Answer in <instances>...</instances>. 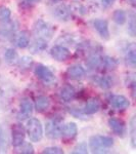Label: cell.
<instances>
[{"label": "cell", "mask_w": 136, "mask_h": 154, "mask_svg": "<svg viewBox=\"0 0 136 154\" xmlns=\"http://www.w3.org/2000/svg\"><path fill=\"white\" fill-rule=\"evenodd\" d=\"M115 1L116 0H101V5H102V7H105V8H108V7L113 5Z\"/></svg>", "instance_id": "cell-36"}, {"label": "cell", "mask_w": 136, "mask_h": 154, "mask_svg": "<svg viewBox=\"0 0 136 154\" xmlns=\"http://www.w3.org/2000/svg\"><path fill=\"white\" fill-rule=\"evenodd\" d=\"M125 61L130 67L134 68L136 65V49L134 44H130V46H128V48L126 49L125 54Z\"/></svg>", "instance_id": "cell-20"}, {"label": "cell", "mask_w": 136, "mask_h": 154, "mask_svg": "<svg viewBox=\"0 0 136 154\" xmlns=\"http://www.w3.org/2000/svg\"><path fill=\"white\" fill-rule=\"evenodd\" d=\"M51 1H53V2H58V1H61V0H51Z\"/></svg>", "instance_id": "cell-37"}, {"label": "cell", "mask_w": 136, "mask_h": 154, "mask_svg": "<svg viewBox=\"0 0 136 154\" xmlns=\"http://www.w3.org/2000/svg\"><path fill=\"white\" fill-rule=\"evenodd\" d=\"M34 72H35V75L45 83H51L55 80V76L52 73V71L49 68H47L46 66L37 65L35 67Z\"/></svg>", "instance_id": "cell-7"}, {"label": "cell", "mask_w": 136, "mask_h": 154, "mask_svg": "<svg viewBox=\"0 0 136 154\" xmlns=\"http://www.w3.org/2000/svg\"><path fill=\"white\" fill-rule=\"evenodd\" d=\"M86 71L82 66L80 65H73L69 67L67 70V76L72 80H80L85 77Z\"/></svg>", "instance_id": "cell-12"}, {"label": "cell", "mask_w": 136, "mask_h": 154, "mask_svg": "<svg viewBox=\"0 0 136 154\" xmlns=\"http://www.w3.org/2000/svg\"><path fill=\"white\" fill-rule=\"evenodd\" d=\"M108 125L112 128V131L116 135L120 136V137H124L126 134V126L125 123L122 120L115 117H112L108 119Z\"/></svg>", "instance_id": "cell-15"}, {"label": "cell", "mask_w": 136, "mask_h": 154, "mask_svg": "<svg viewBox=\"0 0 136 154\" xmlns=\"http://www.w3.org/2000/svg\"><path fill=\"white\" fill-rule=\"evenodd\" d=\"M128 33L131 36H135V32H136V23H135V14H131L130 17L128 18V28H127Z\"/></svg>", "instance_id": "cell-31"}, {"label": "cell", "mask_w": 136, "mask_h": 154, "mask_svg": "<svg viewBox=\"0 0 136 154\" xmlns=\"http://www.w3.org/2000/svg\"><path fill=\"white\" fill-rule=\"evenodd\" d=\"M52 14L58 21L67 22L72 18V8L65 3L58 4L52 8Z\"/></svg>", "instance_id": "cell-5"}, {"label": "cell", "mask_w": 136, "mask_h": 154, "mask_svg": "<svg viewBox=\"0 0 136 154\" xmlns=\"http://www.w3.org/2000/svg\"><path fill=\"white\" fill-rule=\"evenodd\" d=\"M26 131L32 142H40L43 137V128L41 121L37 118H30L27 122Z\"/></svg>", "instance_id": "cell-2"}, {"label": "cell", "mask_w": 136, "mask_h": 154, "mask_svg": "<svg viewBox=\"0 0 136 154\" xmlns=\"http://www.w3.org/2000/svg\"><path fill=\"white\" fill-rule=\"evenodd\" d=\"M11 17V11L8 7L6 6H0V22L1 23H5L9 21Z\"/></svg>", "instance_id": "cell-30"}, {"label": "cell", "mask_w": 136, "mask_h": 154, "mask_svg": "<svg viewBox=\"0 0 136 154\" xmlns=\"http://www.w3.org/2000/svg\"><path fill=\"white\" fill-rule=\"evenodd\" d=\"M96 84L99 86L100 88L102 89H108L113 86V78L108 75H103V76H99L96 78Z\"/></svg>", "instance_id": "cell-22"}, {"label": "cell", "mask_w": 136, "mask_h": 154, "mask_svg": "<svg viewBox=\"0 0 136 154\" xmlns=\"http://www.w3.org/2000/svg\"><path fill=\"white\" fill-rule=\"evenodd\" d=\"M19 153H25V154H33L34 153V148L32 146V144L28 142H24L22 145L19 146Z\"/></svg>", "instance_id": "cell-32"}, {"label": "cell", "mask_w": 136, "mask_h": 154, "mask_svg": "<svg viewBox=\"0 0 136 154\" xmlns=\"http://www.w3.org/2000/svg\"><path fill=\"white\" fill-rule=\"evenodd\" d=\"M34 110V105L32 101L29 98H24L19 103V112L18 117L19 120H24L26 118H29L32 115Z\"/></svg>", "instance_id": "cell-8"}, {"label": "cell", "mask_w": 136, "mask_h": 154, "mask_svg": "<svg viewBox=\"0 0 136 154\" xmlns=\"http://www.w3.org/2000/svg\"><path fill=\"white\" fill-rule=\"evenodd\" d=\"M50 56L58 62H65L68 61L71 58V51L66 46L61 45V44H56L51 48L50 49Z\"/></svg>", "instance_id": "cell-6"}, {"label": "cell", "mask_w": 136, "mask_h": 154, "mask_svg": "<svg viewBox=\"0 0 136 154\" xmlns=\"http://www.w3.org/2000/svg\"><path fill=\"white\" fill-rule=\"evenodd\" d=\"M78 134V128L75 122H69L66 125H63L61 128V137L66 140H73Z\"/></svg>", "instance_id": "cell-17"}, {"label": "cell", "mask_w": 136, "mask_h": 154, "mask_svg": "<svg viewBox=\"0 0 136 154\" xmlns=\"http://www.w3.org/2000/svg\"><path fill=\"white\" fill-rule=\"evenodd\" d=\"M4 60L8 64H16L19 60L18 53L13 48H7L4 53Z\"/></svg>", "instance_id": "cell-27"}, {"label": "cell", "mask_w": 136, "mask_h": 154, "mask_svg": "<svg viewBox=\"0 0 136 154\" xmlns=\"http://www.w3.org/2000/svg\"><path fill=\"white\" fill-rule=\"evenodd\" d=\"M101 61H102V57L99 56V54H95L90 56L86 62V65L88 66L89 69H96V68H99L101 67Z\"/></svg>", "instance_id": "cell-23"}, {"label": "cell", "mask_w": 136, "mask_h": 154, "mask_svg": "<svg viewBox=\"0 0 136 154\" xmlns=\"http://www.w3.org/2000/svg\"><path fill=\"white\" fill-rule=\"evenodd\" d=\"M73 153L74 154H77V153H88V149H87V144L85 142H82V143H79L73 150Z\"/></svg>", "instance_id": "cell-33"}, {"label": "cell", "mask_w": 136, "mask_h": 154, "mask_svg": "<svg viewBox=\"0 0 136 154\" xmlns=\"http://www.w3.org/2000/svg\"><path fill=\"white\" fill-rule=\"evenodd\" d=\"M92 25L93 28L96 30V32L101 38L105 39V40L110 38V30H108V21L103 19H96L94 21H92Z\"/></svg>", "instance_id": "cell-9"}, {"label": "cell", "mask_w": 136, "mask_h": 154, "mask_svg": "<svg viewBox=\"0 0 136 154\" xmlns=\"http://www.w3.org/2000/svg\"><path fill=\"white\" fill-rule=\"evenodd\" d=\"M2 27L0 28V34L3 36L10 35L13 34L16 30V22H12V21H7L5 23H2Z\"/></svg>", "instance_id": "cell-21"}, {"label": "cell", "mask_w": 136, "mask_h": 154, "mask_svg": "<svg viewBox=\"0 0 136 154\" xmlns=\"http://www.w3.org/2000/svg\"><path fill=\"white\" fill-rule=\"evenodd\" d=\"M43 153H47V154H63L64 150L59 147H47L43 150Z\"/></svg>", "instance_id": "cell-34"}, {"label": "cell", "mask_w": 136, "mask_h": 154, "mask_svg": "<svg viewBox=\"0 0 136 154\" xmlns=\"http://www.w3.org/2000/svg\"><path fill=\"white\" fill-rule=\"evenodd\" d=\"M8 148V136L6 130L0 125V152H5Z\"/></svg>", "instance_id": "cell-24"}, {"label": "cell", "mask_w": 136, "mask_h": 154, "mask_svg": "<svg viewBox=\"0 0 136 154\" xmlns=\"http://www.w3.org/2000/svg\"><path fill=\"white\" fill-rule=\"evenodd\" d=\"M50 106V99L46 96H39L35 100V109L38 112H44Z\"/></svg>", "instance_id": "cell-19"}, {"label": "cell", "mask_w": 136, "mask_h": 154, "mask_svg": "<svg viewBox=\"0 0 136 154\" xmlns=\"http://www.w3.org/2000/svg\"><path fill=\"white\" fill-rule=\"evenodd\" d=\"M39 1H40V0H22L21 6L24 7V8H31V7H33L36 3H38Z\"/></svg>", "instance_id": "cell-35"}, {"label": "cell", "mask_w": 136, "mask_h": 154, "mask_svg": "<svg viewBox=\"0 0 136 154\" xmlns=\"http://www.w3.org/2000/svg\"><path fill=\"white\" fill-rule=\"evenodd\" d=\"M13 36V42L16 44V46H18L19 48H28L29 43H30V36L28 34V32L26 31H22L19 33H16L14 32L12 34Z\"/></svg>", "instance_id": "cell-13"}, {"label": "cell", "mask_w": 136, "mask_h": 154, "mask_svg": "<svg viewBox=\"0 0 136 154\" xmlns=\"http://www.w3.org/2000/svg\"><path fill=\"white\" fill-rule=\"evenodd\" d=\"M110 103L114 108L118 110H126L130 106V102L125 96L115 95L110 98Z\"/></svg>", "instance_id": "cell-10"}, {"label": "cell", "mask_w": 136, "mask_h": 154, "mask_svg": "<svg viewBox=\"0 0 136 154\" xmlns=\"http://www.w3.org/2000/svg\"><path fill=\"white\" fill-rule=\"evenodd\" d=\"M29 48L32 54H40L47 48V40L42 38H37L33 42L29 43Z\"/></svg>", "instance_id": "cell-18"}, {"label": "cell", "mask_w": 136, "mask_h": 154, "mask_svg": "<svg viewBox=\"0 0 136 154\" xmlns=\"http://www.w3.org/2000/svg\"><path fill=\"white\" fill-rule=\"evenodd\" d=\"M113 20L117 25H124L127 21V14L123 9H117L113 14Z\"/></svg>", "instance_id": "cell-26"}, {"label": "cell", "mask_w": 136, "mask_h": 154, "mask_svg": "<svg viewBox=\"0 0 136 154\" xmlns=\"http://www.w3.org/2000/svg\"><path fill=\"white\" fill-rule=\"evenodd\" d=\"M33 32L37 38H42L48 40L50 39L55 32V28H53L50 24L43 20H38L35 22L33 26Z\"/></svg>", "instance_id": "cell-3"}, {"label": "cell", "mask_w": 136, "mask_h": 154, "mask_svg": "<svg viewBox=\"0 0 136 154\" xmlns=\"http://www.w3.org/2000/svg\"><path fill=\"white\" fill-rule=\"evenodd\" d=\"M114 146V139L108 136L95 135L89 139V147L92 153H107Z\"/></svg>", "instance_id": "cell-1"}, {"label": "cell", "mask_w": 136, "mask_h": 154, "mask_svg": "<svg viewBox=\"0 0 136 154\" xmlns=\"http://www.w3.org/2000/svg\"><path fill=\"white\" fill-rule=\"evenodd\" d=\"M100 109V101L97 98H90L86 102L85 106L83 107L81 113L85 115H91L97 112Z\"/></svg>", "instance_id": "cell-11"}, {"label": "cell", "mask_w": 136, "mask_h": 154, "mask_svg": "<svg viewBox=\"0 0 136 154\" xmlns=\"http://www.w3.org/2000/svg\"><path fill=\"white\" fill-rule=\"evenodd\" d=\"M58 96L61 101L64 102H71L76 96V89L71 84H66L61 86L58 91Z\"/></svg>", "instance_id": "cell-16"}, {"label": "cell", "mask_w": 136, "mask_h": 154, "mask_svg": "<svg viewBox=\"0 0 136 154\" xmlns=\"http://www.w3.org/2000/svg\"><path fill=\"white\" fill-rule=\"evenodd\" d=\"M61 128H63V125H61V120L51 119L45 125V134L49 139L56 140L61 137Z\"/></svg>", "instance_id": "cell-4"}, {"label": "cell", "mask_w": 136, "mask_h": 154, "mask_svg": "<svg viewBox=\"0 0 136 154\" xmlns=\"http://www.w3.org/2000/svg\"><path fill=\"white\" fill-rule=\"evenodd\" d=\"M16 64H18L19 69H22V70H27V69H29L30 67L33 65V60L28 56H25V57H22L21 59H19Z\"/></svg>", "instance_id": "cell-29"}, {"label": "cell", "mask_w": 136, "mask_h": 154, "mask_svg": "<svg viewBox=\"0 0 136 154\" xmlns=\"http://www.w3.org/2000/svg\"><path fill=\"white\" fill-rule=\"evenodd\" d=\"M25 142V130L21 125H16L12 128V145L18 148Z\"/></svg>", "instance_id": "cell-14"}, {"label": "cell", "mask_w": 136, "mask_h": 154, "mask_svg": "<svg viewBox=\"0 0 136 154\" xmlns=\"http://www.w3.org/2000/svg\"><path fill=\"white\" fill-rule=\"evenodd\" d=\"M129 133H130V141L132 148L136 147V116H132L129 123Z\"/></svg>", "instance_id": "cell-25"}, {"label": "cell", "mask_w": 136, "mask_h": 154, "mask_svg": "<svg viewBox=\"0 0 136 154\" xmlns=\"http://www.w3.org/2000/svg\"><path fill=\"white\" fill-rule=\"evenodd\" d=\"M101 66L108 70H115L118 66V62L116 59L111 58V57H102V61H101Z\"/></svg>", "instance_id": "cell-28"}]
</instances>
